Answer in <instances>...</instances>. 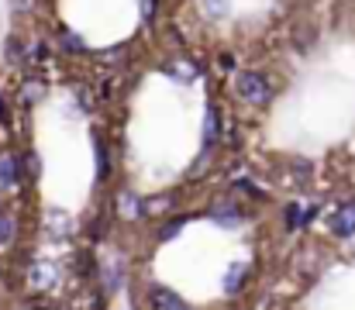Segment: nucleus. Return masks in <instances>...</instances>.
Masks as SVG:
<instances>
[{
	"label": "nucleus",
	"mask_w": 355,
	"mask_h": 310,
	"mask_svg": "<svg viewBox=\"0 0 355 310\" xmlns=\"http://www.w3.org/2000/svg\"><path fill=\"white\" fill-rule=\"evenodd\" d=\"M235 90H238V97H241V101H248V103H266L269 97H272V90H269L266 76H262V73H255V69L238 73Z\"/></svg>",
	"instance_id": "1"
},
{
	"label": "nucleus",
	"mask_w": 355,
	"mask_h": 310,
	"mask_svg": "<svg viewBox=\"0 0 355 310\" xmlns=\"http://www.w3.org/2000/svg\"><path fill=\"white\" fill-rule=\"evenodd\" d=\"M28 279H31L35 290H49V286H55V279H59V266H55V262H31Z\"/></svg>",
	"instance_id": "2"
},
{
	"label": "nucleus",
	"mask_w": 355,
	"mask_h": 310,
	"mask_svg": "<svg viewBox=\"0 0 355 310\" xmlns=\"http://www.w3.org/2000/svg\"><path fill=\"white\" fill-rule=\"evenodd\" d=\"M45 234H49L52 241H66V238L73 234V221H69L62 210H49V217H45Z\"/></svg>",
	"instance_id": "3"
},
{
	"label": "nucleus",
	"mask_w": 355,
	"mask_h": 310,
	"mask_svg": "<svg viewBox=\"0 0 355 310\" xmlns=\"http://www.w3.org/2000/svg\"><path fill=\"white\" fill-rule=\"evenodd\" d=\"M331 231H335L338 238H352L355 234V200L335 210V217H331Z\"/></svg>",
	"instance_id": "4"
},
{
	"label": "nucleus",
	"mask_w": 355,
	"mask_h": 310,
	"mask_svg": "<svg viewBox=\"0 0 355 310\" xmlns=\"http://www.w3.org/2000/svg\"><path fill=\"white\" fill-rule=\"evenodd\" d=\"M207 214H211V221H218V224H232V227H235L238 221H241L238 204H232V200H214Z\"/></svg>",
	"instance_id": "5"
},
{
	"label": "nucleus",
	"mask_w": 355,
	"mask_h": 310,
	"mask_svg": "<svg viewBox=\"0 0 355 310\" xmlns=\"http://www.w3.org/2000/svg\"><path fill=\"white\" fill-rule=\"evenodd\" d=\"M148 304H152V307H159V310H180V307H187V304H183L176 293H169V290H155Z\"/></svg>",
	"instance_id": "6"
},
{
	"label": "nucleus",
	"mask_w": 355,
	"mask_h": 310,
	"mask_svg": "<svg viewBox=\"0 0 355 310\" xmlns=\"http://www.w3.org/2000/svg\"><path fill=\"white\" fill-rule=\"evenodd\" d=\"M118 200H121V207H124V210H121L124 217H145V214H148V210H145V200H138L135 193H121Z\"/></svg>",
	"instance_id": "7"
},
{
	"label": "nucleus",
	"mask_w": 355,
	"mask_h": 310,
	"mask_svg": "<svg viewBox=\"0 0 355 310\" xmlns=\"http://www.w3.org/2000/svg\"><path fill=\"white\" fill-rule=\"evenodd\" d=\"M218 131H221V117H218L214 107H207V121H204V141H207V148L218 141Z\"/></svg>",
	"instance_id": "8"
},
{
	"label": "nucleus",
	"mask_w": 355,
	"mask_h": 310,
	"mask_svg": "<svg viewBox=\"0 0 355 310\" xmlns=\"http://www.w3.org/2000/svg\"><path fill=\"white\" fill-rule=\"evenodd\" d=\"M0 183H3V187H14V183H17V162H14L10 155L0 159Z\"/></svg>",
	"instance_id": "9"
},
{
	"label": "nucleus",
	"mask_w": 355,
	"mask_h": 310,
	"mask_svg": "<svg viewBox=\"0 0 355 310\" xmlns=\"http://www.w3.org/2000/svg\"><path fill=\"white\" fill-rule=\"evenodd\" d=\"M14 234H17L14 217H10V214H0V248H7V245L14 241Z\"/></svg>",
	"instance_id": "10"
},
{
	"label": "nucleus",
	"mask_w": 355,
	"mask_h": 310,
	"mask_svg": "<svg viewBox=\"0 0 355 310\" xmlns=\"http://www.w3.org/2000/svg\"><path fill=\"white\" fill-rule=\"evenodd\" d=\"M59 49L69 52V55H80V52H83V42H80L76 35H69V31H59Z\"/></svg>",
	"instance_id": "11"
},
{
	"label": "nucleus",
	"mask_w": 355,
	"mask_h": 310,
	"mask_svg": "<svg viewBox=\"0 0 355 310\" xmlns=\"http://www.w3.org/2000/svg\"><path fill=\"white\" fill-rule=\"evenodd\" d=\"M94 145H97V180H107V173H111L107 148H104V141H101V138H94Z\"/></svg>",
	"instance_id": "12"
},
{
	"label": "nucleus",
	"mask_w": 355,
	"mask_h": 310,
	"mask_svg": "<svg viewBox=\"0 0 355 310\" xmlns=\"http://www.w3.org/2000/svg\"><path fill=\"white\" fill-rule=\"evenodd\" d=\"M241 283H245V266L238 262V266H232V273H228V279H225V290H228V293H238Z\"/></svg>",
	"instance_id": "13"
},
{
	"label": "nucleus",
	"mask_w": 355,
	"mask_h": 310,
	"mask_svg": "<svg viewBox=\"0 0 355 310\" xmlns=\"http://www.w3.org/2000/svg\"><path fill=\"white\" fill-rule=\"evenodd\" d=\"M204 10H207L211 17H228V10H232V0H204Z\"/></svg>",
	"instance_id": "14"
},
{
	"label": "nucleus",
	"mask_w": 355,
	"mask_h": 310,
	"mask_svg": "<svg viewBox=\"0 0 355 310\" xmlns=\"http://www.w3.org/2000/svg\"><path fill=\"white\" fill-rule=\"evenodd\" d=\"M183 224H187L183 217H176V221H169V224H166V227L159 231V241H173V238H176V234L183 231Z\"/></svg>",
	"instance_id": "15"
},
{
	"label": "nucleus",
	"mask_w": 355,
	"mask_h": 310,
	"mask_svg": "<svg viewBox=\"0 0 355 310\" xmlns=\"http://www.w3.org/2000/svg\"><path fill=\"white\" fill-rule=\"evenodd\" d=\"M169 207H173V200H169V197H159V200H145V210H148V214H166Z\"/></svg>",
	"instance_id": "16"
},
{
	"label": "nucleus",
	"mask_w": 355,
	"mask_h": 310,
	"mask_svg": "<svg viewBox=\"0 0 355 310\" xmlns=\"http://www.w3.org/2000/svg\"><path fill=\"white\" fill-rule=\"evenodd\" d=\"M124 283V273H121V266H107V290H114Z\"/></svg>",
	"instance_id": "17"
},
{
	"label": "nucleus",
	"mask_w": 355,
	"mask_h": 310,
	"mask_svg": "<svg viewBox=\"0 0 355 310\" xmlns=\"http://www.w3.org/2000/svg\"><path fill=\"white\" fill-rule=\"evenodd\" d=\"M21 97H24V103H35V101H38V97H42V87H38V83H35V87H31V83H28V87H24V94H21Z\"/></svg>",
	"instance_id": "18"
},
{
	"label": "nucleus",
	"mask_w": 355,
	"mask_h": 310,
	"mask_svg": "<svg viewBox=\"0 0 355 310\" xmlns=\"http://www.w3.org/2000/svg\"><path fill=\"white\" fill-rule=\"evenodd\" d=\"M300 217H304V214H300V207H286V224H290V227H297V224H300Z\"/></svg>",
	"instance_id": "19"
},
{
	"label": "nucleus",
	"mask_w": 355,
	"mask_h": 310,
	"mask_svg": "<svg viewBox=\"0 0 355 310\" xmlns=\"http://www.w3.org/2000/svg\"><path fill=\"white\" fill-rule=\"evenodd\" d=\"M141 14H145V21H152V14H155V0H141Z\"/></svg>",
	"instance_id": "20"
},
{
	"label": "nucleus",
	"mask_w": 355,
	"mask_h": 310,
	"mask_svg": "<svg viewBox=\"0 0 355 310\" xmlns=\"http://www.w3.org/2000/svg\"><path fill=\"white\" fill-rule=\"evenodd\" d=\"M318 210H321V207H307V210H304V217H300V224H311V221H314V217H318Z\"/></svg>",
	"instance_id": "21"
},
{
	"label": "nucleus",
	"mask_w": 355,
	"mask_h": 310,
	"mask_svg": "<svg viewBox=\"0 0 355 310\" xmlns=\"http://www.w3.org/2000/svg\"><path fill=\"white\" fill-rule=\"evenodd\" d=\"M28 169H31V173H38V155H35V152L28 155Z\"/></svg>",
	"instance_id": "22"
}]
</instances>
